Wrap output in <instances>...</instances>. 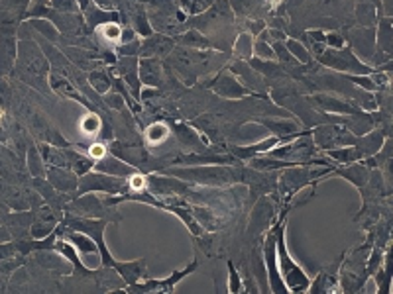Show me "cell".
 I'll list each match as a JSON object with an SVG mask.
<instances>
[{
  "label": "cell",
  "instance_id": "1",
  "mask_svg": "<svg viewBox=\"0 0 393 294\" xmlns=\"http://www.w3.org/2000/svg\"><path fill=\"white\" fill-rule=\"evenodd\" d=\"M276 245H278V265H280L281 279L285 282L287 293H305L311 289V279L307 273L297 265L293 257L289 255L285 243V222L276 232Z\"/></svg>",
  "mask_w": 393,
  "mask_h": 294
},
{
  "label": "cell",
  "instance_id": "2",
  "mask_svg": "<svg viewBox=\"0 0 393 294\" xmlns=\"http://www.w3.org/2000/svg\"><path fill=\"white\" fill-rule=\"evenodd\" d=\"M18 73L26 83L34 84L36 88H43V81L47 79V61L40 53L34 42H20L18 45Z\"/></svg>",
  "mask_w": 393,
  "mask_h": 294
},
{
  "label": "cell",
  "instance_id": "3",
  "mask_svg": "<svg viewBox=\"0 0 393 294\" xmlns=\"http://www.w3.org/2000/svg\"><path fill=\"white\" fill-rule=\"evenodd\" d=\"M171 177L177 179H189V181L199 182V184H209V186H221V184H230L238 177L234 175L236 171L223 167H196V169H171L168 171Z\"/></svg>",
  "mask_w": 393,
  "mask_h": 294
},
{
  "label": "cell",
  "instance_id": "4",
  "mask_svg": "<svg viewBox=\"0 0 393 294\" xmlns=\"http://www.w3.org/2000/svg\"><path fill=\"white\" fill-rule=\"evenodd\" d=\"M130 191V184L120 177H113L106 173H85L79 179L77 184V193L79 196L87 195V193H104V195H116V193H126Z\"/></svg>",
  "mask_w": 393,
  "mask_h": 294
},
{
  "label": "cell",
  "instance_id": "5",
  "mask_svg": "<svg viewBox=\"0 0 393 294\" xmlns=\"http://www.w3.org/2000/svg\"><path fill=\"white\" fill-rule=\"evenodd\" d=\"M109 220H79L75 216H67L65 220V225H69L71 230H77V232H83L87 236L95 239V243L98 245V252H100V257H102V265H114V259L111 257V253L106 252V245H104V239H102V230L106 228Z\"/></svg>",
  "mask_w": 393,
  "mask_h": 294
},
{
  "label": "cell",
  "instance_id": "6",
  "mask_svg": "<svg viewBox=\"0 0 393 294\" xmlns=\"http://www.w3.org/2000/svg\"><path fill=\"white\" fill-rule=\"evenodd\" d=\"M196 269V259L191 261V265L185 267L183 271H175L173 275H169L166 279L161 280H138V282H134V284H130L126 286L128 293H171L175 286H177V282H181L187 275H191V273H195Z\"/></svg>",
  "mask_w": 393,
  "mask_h": 294
},
{
  "label": "cell",
  "instance_id": "7",
  "mask_svg": "<svg viewBox=\"0 0 393 294\" xmlns=\"http://www.w3.org/2000/svg\"><path fill=\"white\" fill-rule=\"evenodd\" d=\"M264 259H266V269H267V279H269V291L276 294L287 293L285 289V282L281 279L280 265H278V245H276V232H269L267 234L266 247H264Z\"/></svg>",
  "mask_w": 393,
  "mask_h": 294
},
{
  "label": "cell",
  "instance_id": "8",
  "mask_svg": "<svg viewBox=\"0 0 393 294\" xmlns=\"http://www.w3.org/2000/svg\"><path fill=\"white\" fill-rule=\"evenodd\" d=\"M319 61L323 65H328V67H335V69L346 71V73H370L368 67L360 65L358 59L352 56L350 51H340V49H328V51H323L319 56Z\"/></svg>",
  "mask_w": 393,
  "mask_h": 294
},
{
  "label": "cell",
  "instance_id": "9",
  "mask_svg": "<svg viewBox=\"0 0 393 294\" xmlns=\"http://www.w3.org/2000/svg\"><path fill=\"white\" fill-rule=\"evenodd\" d=\"M317 136V143L321 147H326V149H335V147H346V145H352L356 143L354 138H350L344 127L342 126H324L321 130L315 132Z\"/></svg>",
  "mask_w": 393,
  "mask_h": 294
},
{
  "label": "cell",
  "instance_id": "10",
  "mask_svg": "<svg viewBox=\"0 0 393 294\" xmlns=\"http://www.w3.org/2000/svg\"><path fill=\"white\" fill-rule=\"evenodd\" d=\"M47 179L52 182V186L59 191V193H71V191H77V184L79 179L77 175L65 167H49L47 171Z\"/></svg>",
  "mask_w": 393,
  "mask_h": 294
},
{
  "label": "cell",
  "instance_id": "11",
  "mask_svg": "<svg viewBox=\"0 0 393 294\" xmlns=\"http://www.w3.org/2000/svg\"><path fill=\"white\" fill-rule=\"evenodd\" d=\"M98 173H106V175H113V177H120V179H130L132 175H136L138 171L134 167H130L126 163H122L120 159H116V157H106L104 155V159H100L98 163H95V167Z\"/></svg>",
  "mask_w": 393,
  "mask_h": 294
},
{
  "label": "cell",
  "instance_id": "12",
  "mask_svg": "<svg viewBox=\"0 0 393 294\" xmlns=\"http://www.w3.org/2000/svg\"><path fill=\"white\" fill-rule=\"evenodd\" d=\"M49 86L56 90L59 97L73 98V100H77V102H81V104H89V102L77 93V88L69 83V79H67L65 75H61V71L52 69V73H49Z\"/></svg>",
  "mask_w": 393,
  "mask_h": 294
},
{
  "label": "cell",
  "instance_id": "13",
  "mask_svg": "<svg viewBox=\"0 0 393 294\" xmlns=\"http://www.w3.org/2000/svg\"><path fill=\"white\" fill-rule=\"evenodd\" d=\"M113 269L122 277V280L126 282L128 286L138 282V280L146 275V261L140 259V261H130V263H124V261H114Z\"/></svg>",
  "mask_w": 393,
  "mask_h": 294
},
{
  "label": "cell",
  "instance_id": "14",
  "mask_svg": "<svg viewBox=\"0 0 393 294\" xmlns=\"http://www.w3.org/2000/svg\"><path fill=\"white\" fill-rule=\"evenodd\" d=\"M271 214H273V206L267 198H262L258 202V206L252 210L250 216V232H262L266 230L269 220H271Z\"/></svg>",
  "mask_w": 393,
  "mask_h": 294
},
{
  "label": "cell",
  "instance_id": "15",
  "mask_svg": "<svg viewBox=\"0 0 393 294\" xmlns=\"http://www.w3.org/2000/svg\"><path fill=\"white\" fill-rule=\"evenodd\" d=\"M214 90L226 98H242L244 95H248V90L232 77V75H223L218 77V81L214 84Z\"/></svg>",
  "mask_w": 393,
  "mask_h": 294
},
{
  "label": "cell",
  "instance_id": "16",
  "mask_svg": "<svg viewBox=\"0 0 393 294\" xmlns=\"http://www.w3.org/2000/svg\"><path fill=\"white\" fill-rule=\"evenodd\" d=\"M150 191H152V193H157V195H179V193H187L189 186L183 181L150 177Z\"/></svg>",
  "mask_w": 393,
  "mask_h": 294
},
{
  "label": "cell",
  "instance_id": "17",
  "mask_svg": "<svg viewBox=\"0 0 393 294\" xmlns=\"http://www.w3.org/2000/svg\"><path fill=\"white\" fill-rule=\"evenodd\" d=\"M161 79V69H159V61L150 57V59H144L140 63V81L148 86H157Z\"/></svg>",
  "mask_w": 393,
  "mask_h": 294
},
{
  "label": "cell",
  "instance_id": "18",
  "mask_svg": "<svg viewBox=\"0 0 393 294\" xmlns=\"http://www.w3.org/2000/svg\"><path fill=\"white\" fill-rule=\"evenodd\" d=\"M40 151H42L43 163H47L49 167L71 169L69 154H65L61 149H56V147H49V145H40Z\"/></svg>",
  "mask_w": 393,
  "mask_h": 294
},
{
  "label": "cell",
  "instance_id": "19",
  "mask_svg": "<svg viewBox=\"0 0 393 294\" xmlns=\"http://www.w3.org/2000/svg\"><path fill=\"white\" fill-rule=\"evenodd\" d=\"M171 45H173V42L164 38V36H148L144 45L140 43V53L146 57H155L161 51H168Z\"/></svg>",
  "mask_w": 393,
  "mask_h": 294
},
{
  "label": "cell",
  "instance_id": "20",
  "mask_svg": "<svg viewBox=\"0 0 393 294\" xmlns=\"http://www.w3.org/2000/svg\"><path fill=\"white\" fill-rule=\"evenodd\" d=\"M337 175L346 177L348 181L358 184V186H364L366 181H368V169L362 167V165H352V167L344 169V171H337Z\"/></svg>",
  "mask_w": 393,
  "mask_h": 294
},
{
  "label": "cell",
  "instance_id": "21",
  "mask_svg": "<svg viewBox=\"0 0 393 294\" xmlns=\"http://www.w3.org/2000/svg\"><path fill=\"white\" fill-rule=\"evenodd\" d=\"M266 126L269 127V130H273L280 140L281 138H287V136H293V134H297V130H299V126H297L295 122H283V120H278V122L267 120Z\"/></svg>",
  "mask_w": 393,
  "mask_h": 294
},
{
  "label": "cell",
  "instance_id": "22",
  "mask_svg": "<svg viewBox=\"0 0 393 294\" xmlns=\"http://www.w3.org/2000/svg\"><path fill=\"white\" fill-rule=\"evenodd\" d=\"M295 163H287V161H278V159H271V157H258L252 161L254 169H260V171H276L281 167H291Z\"/></svg>",
  "mask_w": 393,
  "mask_h": 294
},
{
  "label": "cell",
  "instance_id": "23",
  "mask_svg": "<svg viewBox=\"0 0 393 294\" xmlns=\"http://www.w3.org/2000/svg\"><path fill=\"white\" fill-rule=\"evenodd\" d=\"M49 6L59 14H79V2L77 0H47Z\"/></svg>",
  "mask_w": 393,
  "mask_h": 294
},
{
  "label": "cell",
  "instance_id": "24",
  "mask_svg": "<svg viewBox=\"0 0 393 294\" xmlns=\"http://www.w3.org/2000/svg\"><path fill=\"white\" fill-rule=\"evenodd\" d=\"M42 155L38 154V149L36 147H32L28 151V165H30V171H32V175L36 177V179H42L43 175V165H42Z\"/></svg>",
  "mask_w": 393,
  "mask_h": 294
},
{
  "label": "cell",
  "instance_id": "25",
  "mask_svg": "<svg viewBox=\"0 0 393 294\" xmlns=\"http://www.w3.org/2000/svg\"><path fill=\"white\" fill-rule=\"evenodd\" d=\"M319 102L323 104L326 110H330V112H346V114H352V110L348 104H344L342 100H337V98H328V97H319Z\"/></svg>",
  "mask_w": 393,
  "mask_h": 294
},
{
  "label": "cell",
  "instance_id": "26",
  "mask_svg": "<svg viewBox=\"0 0 393 294\" xmlns=\"http://www.w3.org/2000/svg\"><path fill=\"white\" fill-rule=\"evenodd\" d=\"M91 84L97 88L100 95H106L111 90V79L102 71H93L91 73Z\"/></svg>",
  "mask_w": 393,
  "mask_h": 294
},
{
  "label": "cell",
  "instance_id": "27",
  "mask_svg": "<svg viewBox=\"0 0 393 294\" xmlns=\"http://www.w3.org/2000/svg\"><path fill=\"white\" fill-rule=\"evenodd\" d=\"M32 26L36 29H40V34L45 36V38H49V40H54L56 42L57 38H59V34H57V28L52 24V22H43V20H38V18H34L32 22H30Z\"/></svg>",
  "mask_w": 393,
  "mask_h": 294
},
{
  "label": "cell",
  "instance_id": "28",
  "mask_svg": "<svg viewBox=\"0 0 393 294\" xmlns=\"http://www.w3.org/2000/svg\"><path fill=\"white\" fill-rule=\"evenodd\" d=\"M175 130H177V134H179V140H181V143H185V145H193V147H195L196 143H199L201 140H207V138H199L191 127L183 126V124H177Z\"/></svg>",
  "mask_w": 393,
  "mask_h": 294
},
{
  "label": "cell",
  "instance_id": "29",
  "mask_svg": "<svg viewBox=\"0 0 393 294\" xmlns=\"http://www.w3.org/2000/svg\"><path fill=\"white\" fill-rule=\"evenodd\" d=\"M181 42L185 43V45H189V47H209V40H207L205 36H201L195 29L187 32L181 38Z\"/></svg>",
  "mask_w": 393,
  "mask_h": 294
},
{
  "label": "cell",
  "instance_id": "30",
  "mask_svg": "<svg viewBox=\"0 0 393 294\" xmlns=\"http://www.w3.org/2000/svg\"><path fill=\"white\" fill-rule=\"evenodd\" d=\"M169 138V130L168 126L164 124H154V126L148 130V141L150 143H161Z\"/></svg>",
  "mask_w": 393,
  "mask_h": 294
},
{
  "label": "cell",
  "instance_id": "31",
  "mask_svg": "<svg viewBox=\"0 0 393 294\" xmlns=\"http://www.w3.org/2000/svg\"><path fill=\"white\" fill-rule=\"evenodd\" d=\"M120 69H122V75H124V79H126L128 83L132 84V88L138 93V81H136V75H134V59H124L122 61V65H120Z\"/></svg>",
  "mask_w": 393,
  "mask_h": 294
},
{
  "label": "cell",
  "instance_id": "32",
  "mask_svg": "<svg viewBox=\"0 0 393 294\" xmlns=\"http://www.w3.org/2000/svg\"><path fill=\"white\" fill-rule=\"evenodd\" d=\"M195 220L199 224H203L207 230H214L216 228V220H214V216H212L211 212L205 210V208H195Z\"/></svg>",
  "mask_w": 393,
  "mask_h": 294
},
{
  "label": "cell",
  "instance_id": "33",
  "mask_svg": "<svg viewBox=\"0 0 393 294\" xmlns=\"http://www.w3.org/2000/svg\"><path fill=\"white\" fill-rule=\"evenodd\" d=\"M390 20L381 22V32H379V43L385 51H392V32H390Z\"/></svg>",
  "mask_w": 393,
  "mask_h": 294
},
{
  "label": "cell",
  "instance_id": "34",
  "mask_svg": "<svg viewBox=\"0 0 393 294\" xmlns=\"http://www.w3.org/2000/svg\"><path fill=\"white\" fill-rule=\"evenodd\" d=\"M287 49H289V51H291V53H293V56L301 61V63H307V61H309V53L305 51V47H303L299 42L289 40V42H287Z\"/></svg>",
  "mask_w": 393,
  "mask_h": 294
},
{
  "label": "cell",
  "instance_id": "35",
  "mask_svg": "<svg viewBox=\"0 0 393 294\" xmlns=\"http://www.w3.org/2000/svg\"><path fill=\"white\" fill-rule=\"evenodd\" d=\"M228 271H230V284H228V293H242V279L238 277L236 269L232 263H228Z\"/></svg>",
  "mask_w": 393,
  "mask_h": 294
},
{
  "label": "cell",
  "instance_id": "36",
  "mask_svg": "<svg viewBox=\"0 0 393 294\" xmlns=\"http://www.w3.org/2000/svg\"><path fill=\"white\" fill-rule=\"evenodd\" d=\"M81 130H83L85 134H89V136H93V134H97L98 132V118L95 114H89L87 118H83V122H81Z\"/></svg>",
  "mask_w": 393,
  "mask_h": 294
},
{
  "label": "cell",
  "instance_id": "37",
  "mask_svg": "<svg viewBox=\"0 0 393 294\" xmlns=\"http://www.w3.org/2000/svg\"><path fill=\"white\" fill-rule=\"evenodd\" d=\"M102 36H104L109 42H118L120 36H122V32H120V28H118L116 24H104V26H102Z\"/></svg>",
  "mask_w": 393,
  "mask_h": 294
},
{
  "label": "cell",
  "instance_id": "38",
  "mask_svg": "<svg viewBox=\"0 0 393 294\" xmlns=\"http://www.w3.org/2000/svg\"><path fill=\"white\" fill-rule=\"evenodd\" d=\"M196 157L191 155L189 159H179L177 163H203V159H196ZM205 163H230V157H211V159H205Z\"/></svg>",
  "mask_w": 393,
  "mask_h": 294
},
{
  "label": "cell",
  "instance_id": "39",
  "mask_svg": "<svg viewBox=\"0 0 393 294\" xmlns=\"http://www.w3.org/2000/svg\"><path fill=\"white\" fill-rule=\"evenodd\" d=\"M254 51H256V56L264 57V59H266V57H269V59H273V57H276L273 49H271L269 45H266L262 40H258V42H256V49H254Z\"/></svg>",
  "mask_w": 393,
  "mask_h": 294
},
{
  "label": "cell",
  "instance_id": "40",
  "mask_svg": "<svg viewBox=\"0 0 393 294\" xmlns=\"http://www.w3.org/2000/svg\"><path fill=\"white\" fill-rule=\"evenodd\" d=\"M324 42L328 43L333 49H340V47H344V40H342V36H338V34H330V36H326V38H324Z\"/></svg>",
  "mask_w": 393,
  "mask_h": 294
},
{
  "label": "cell",
  "instance_id": "41",
  "mask_svg": "<svg viewBox=\"0 0 393 294\" xmlns=\"http://www.w3.org/2000/svg\"><path fill=\"white\" fill-rule=\"evenodd\" d=\"M104 154H106V147H104V145H100V143L93 145V147H91V151H89V155H91L93 159H102Z\"/></svg>",
  "mask_w": 393,
  "mask_h": 294
},
{
  "label": "cell",
  "instance_id": "42",
  "mask_svg": "<svg viewBox=\"0 0 393 294\" xmlns=\"http://www.w3.org/2000/svg\"><path fill=\"white\" fill-rule=\"evenodd\" d=\"M280 2H281V0H269V4H271V6H278Z\"/></svg>",
  "mask_w": 393,
  "mask_h": 294
}]
</instances>
